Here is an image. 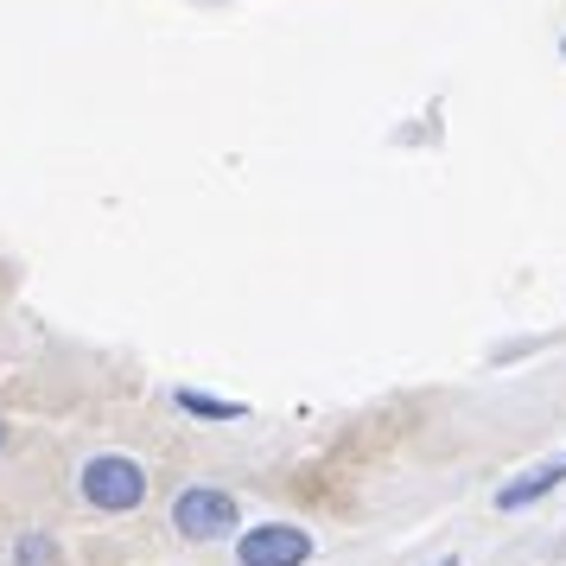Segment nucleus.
Masks as SVG:
<instances>
[{
	"mask_svg": "<svg viewBox=\"0 0 566 566\" xmlns=\"http://www.w3.org/2000/svg\"><path fill=\"white\" fill-rule=\"evenodd\" d=\"M83 496L96 503V510H134L140 496H147V471L134 459H122V452H103V459L83 464Z\"/></svg>",
	"mask_w": 566,
	"mask_h": 566,
	"instance_id": "obj_1",
	"label": "nucleus"
},
{
	"mask_svg": "<svg viewBox=\"0 0 566 566\" xmlns=\"http://www.w3.org/2000/svg\"><path fill=\"white\" fill-rule=\"evenodd\" d=\"M172 522H179V535L210 541V535H223V528H235V503L223 496V490H185Z\"/></svg>",
	"mask_w": 566,
	"mask_h": 566,
	"instance_id": "obj_2",
	"label": "nucleus"
},
{
	"mask_svg": "<svg viewBox=\"0 0 566 566\" xmlns=\"http://www.w3.org/2000/svg\"><path fill=\"white\" fill-rule=\"evenodd\" d=\"M312 554V541L286 522H268V528H249L242 535V566H300Z\"/></svg>",
	"mask_w": 566,
	"mask_h": 566,
	"instance_id": "obj_3",
	"label": "nucleus"
},
{
	"mask_svg": "<svg viewBox=\"0 0 566 566\" xmlns=\"http://www.w3.org/2000/svg\"><path fill=\"white\" fill-rule=\"evenodd\" d=\"M554 484H566V452H560V459H547V464H535L528 478H515V484H503V490H496V503H503V510H522V503H535V496H547Z\"/></svg>",
	"mask_w": 566,
	"mask_h": 566,
	"instance_id": "obj_4",
	"label": "nucleus"
},
{
	"mask_svg": "<svg viewBox=\"0 0 566 566\" xmlns=\"http://www.w3.org/2000/svg\"><path fill=\"white\" fill-rule=\"evenodd\" d=\"M179 408L185 413H205V420H242V401H217V395H191V388L179 395Z\"/></svg>",
	"mask_w": 566,
	"mask_h": 566,
	"instance_id": "obj_5",
	"label": "nucleus"
},
{
	"mask_svg": "<svg viewBox=\"0 0 566 566\" xmlns=\"http://www.w3.org/2000/svg\"><path fill=\"white\" fill-rule=\"evenodd\" d=\"M13 566H52V541L27 535V541H20V554H13Z\"/></svg>",
	"mask_w": 566,
	"mask_h": 566,
	"instance_id": "obj_6",
	"label": "nucleus"
},
{
	"mask_svg": "<svg viewBox=\"0 0 566 566\" xmlns=\"http://www.w3.org/2000/svg\"><path fill=\"white\" fill-rule=\"evenodd\" d=\"M0 439H7V427H0Z\"/></svg>",
	"mask_w": 566,
	"mask_h": 566,
	"instance_id": "obj_7",
	"label": "nucleus"
}]
</instances>
